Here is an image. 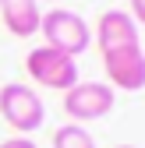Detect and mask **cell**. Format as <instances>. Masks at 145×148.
<instances>
[{"label":"cell","mask_w":145,"mask_h":148,"mask_svg":"<svg viewBox=\"0 0 145 148\" xmlns=\"http://www.w3.org/2000/svg\"><path fill=\"white\" fill-rule=\"evenodd\" d=\"M117 92L103 81H78L64 92V113L71 123H88V120H103L113 109Z\"/></svg>","instance_id":"277c9868"},{"label":"cell","mask_w":145,"mask_h":148,"mask_svg":"<svg viewBox=\"0 0 145 148\" xmlns=\"http://www.w3.org/2000/svg\"><path fill=\"white\" fill-rule=\"evenodd\" d=\"M128 14L135 18V25H145V0H131V11Z\"/></svg>","instance_id":"30bf717a"},{"label":"cell","mask_w":145,"mask_h":148,"mask_svg":"<svg viewBox=\"0 0 145 148\" xmlns=\"http://www.w3.org/2000/svg\"><path fill=\"white\" fill-rule=\"evenodd\" d=\"M0 18H4V25L11 35H18V39H28V35L39 32V4L35 0H0Z\"/></svg>","instance_id":"52a82bcc"},{"label":"cell","mask_w":145,"mask_h":148,"mask_svg":"<svg viewBox=\"0 0 145 148\" xmlns=\"http://www.w3.org/2000/svg\"><path fill=\"white\" fill-rule=\"evenodd\" d=\"M25 71H28V78L35 85H43V88L67 92L71 85H78V64H75V57H67V53L53 49V46L32 49L25 57Z\"/></svg>","instance_id":"3957f363"},{"label":"cell","mask_w":145,"mask_h":148,"mask_svg":"<svg viewBox=\"0 0 145 148\" xmlns=\"http://www.w3.org/2000/svg\"><path fill=\"white\" fill-rule=\"evenodd\" d=\"M0 116L11 131H18L21 138H28L32 131H39L43 120H46V106L39 99V92L32 85L21 81H11L0 88Z\"/></svg>","instance_id":"6da1fadb"},{"label":"cell","mask_w":145,"mask_h":148,"mask_svg":"<svg viewBox=\"0 0 145 148\" xmlns=\"http://www.w3.org/2000/svg\"><path fill=\"white\" fill-rule=\"evenodd\" d=\"M117 148H135V145H117Z\"/></svg>","instance_id":"8fae6325"},{"label":"cell","mask_w":145,"mask_h":148,"mask_svg":"<svg viewBox=\"0 0 145 148\" xmlns=\"http://www.w3.org/2000/svg\"><path fill=\"white\" fill-rule=\"evenodd\" d=\"M39 32L46 46L67 53V57H78V53L88 49V42H92V28H88V21L78 14V11H67V7H53L39 18Z\"/></svg>","instance_id":"7a4b0ae2"},{"label":"cell","mask_w":145,"mask_h":148,"mask_svg":"<svg viewBox=\"0 0 145 148\" xmlns=\"http://www.w3.org/2000/svg\"><path fill=\"white\" fill-rule=\"evenodd\" d=\"M96 35H99V53L106 49H120V46H135L138 42V25L128 11H103L99 14V25H96Z\"/></svg>","instance_id":"8992f818"},{"label":"cell","mask_w":145,"mask_h":148,"mask_svg":"<svg viewBox=\"0 0 145 148\" xmlns=\"http://www.w3.org/2000/svg\"><path fill=\"white\" fill-rule=\"evenodd\" d=\"M103 67H106V78H110V88H120V92H142L145 88V49H142V42L106 49Z\"/></svg>","instance_id":"5b68a950"},{"label":"cell","mask_w":145,"mask_h":148,"mask_svg":"<svg viewBox=\"0 0 145 148\" xmlns=\"http://www.w3.org/2000/svg\"><path fill=\"white\" fill-rule=\"evenodd\" d=\"M53 148H96V141L81 123H64L53 131Z\"/></svg>","instance_id":"ba28073f"},{"label":"cell","mask_w":145,"mask_h":148,"mask_svg":"<svg viewBox=\"0 0 145 148\" xmlns=\"http://www.w3.org/2000/svg\"><path fill=\"white\" fill-rule=\"evenodd\" d=\"M35 4H39V0H35ZM50 4H53V0H50Z\"/></svg>","instance_id":"7c38bea8"},{"label":"cell","mask_w":145,"mask_h":148,"mask_svg":"<svg viewBox=\"0 0 145 148\" xmlns=\"http://www.w3.org/2000/svg\"><path fill=\"white\" fill-rule=\"evenodd\" d=\"M0 148H35V141L18 134V138H7V141H0Z\"/></svg>","instance_id":"9c48e42d"}]
</instances>
